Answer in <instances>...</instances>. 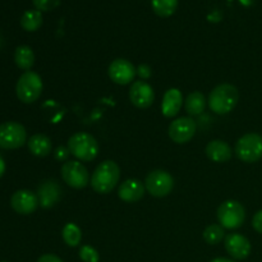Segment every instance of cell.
<instances>
[{
	"label": "cell",
	"mask_w": 262,
	"mask_h": 262,
	"mask_svg": "<svg viewBox=\"0 0 262 262\" xmlns=\"http://www.w3.org/2000/svg\"><path fill=\"white\" fill-rule=\"evenodd\" d=\"M120 169L115 161L105 160L97 165L91 176V187L100 194L110 193L118 184Z\"/></svg>",
	"instance_id": "cell-1"
},
{
	"label": "cell",
	"mask_w": 262,
	"mask_h": 262,
	"mask_svg": "<svg viewBox=\"0 0 262 262\" xmlns=\"http://www.w3.org/2000/svg\"><path fill=\"white\" fill-rule=\"evenodd\" d=\"M238 100H239V92L237 87L229 83H223L210 92L209 106L215 114L224 115L237 106Z\"/></svg>",
	"instance_id": "cell-2"
},
{
	"label": "cell",
	"mask_w": 262,
	"mask_h": 262,
	"mask_svg": "<svg viewBox=\"0 0 262 262\" xmlns=\"http://www.w3.org/2000/svg\"><path fill=\"white\" fill-rule=\"evenodd\" d=\"M68 150L78 160L92 161L99 155V143L94 136L77 132L68 140Z\"/></svg>",
	"instance_id": "cell-3"
},
{
	"label": "cell",
	"mask_w": 262,
	"mask_h": 262,
	"mask_svg": "<svg viewBox=\"0 0 262 262\" xmlns=\"http://www.w3.org/2000/svg\"><path fill=\"white\" fill-rule=\"evenodd\" d=\"M42 92V79L32 71L25 72L19 77L15 86V94L19 101L25 104H32L37 101Z\"/></svg>",
	"instance_id": "cell-4"
},
{
	"label": "cell",
	"mask_w": 262,
	"mask_h": 262,
	"mask_svg": "<svg viewBox=\"0 0 262 262\" xmlns=\"http://www.w3.org/2000/svg\"><path fill=\"white\" fill-rule=\"evenodd\" d=\"M246 219V210L242 204L234 200L223 202L217 209V220L224 229H238Z\"/></svg>",
	"instance_id": "cell-5"
},
{
	"label": "cell",
	"mask_w": 262,
	"mask_h": 262,
	"mask_svg": "<svg viewBox=\"0 0 262 262\" xmlns=\"http://www.w3.org/2000/svg\"><path fill=\"white\" fill-rule=\"evenodd\" d=\"M235 155L243 163H256L262 158V136L247 133L235 143Z\"/></svg>",
	"instance_id": "cell-6"
},
{
	"label": "cell",
	"mask_w": 262,
	"mask_h": 262,
	"mask_svg": "<svg viewBox=\"0 0 262 262\" xmlns=\"http://www.w3.org/2000/svg\"><path fill=\"white\" fill-rule=\"evenodd\" d=\"M27 142V132L20 123L5 122L0 124V147L15 150Z\"/></svg>",
	"instance_id": "cell-7"
},
{
	"label": "cell",
	"mask_w": 262,
	"mask_h": 262,
	"mask_svg": "<svg viewBox=\"0 0 262 262\" xmlns=\"http://www.w3.org/2000/svg\"><path fill=\"white\" fill-rule=\"evenodd\" d=\"M145 188L154 197H165L173 191L174 178L166 170H152L145 181Z\"/></svg>",
	"instance_id": "cell-8"
},
{
	"label": "cell",
	"mask_w": 262,
	"mask_h": 262,
	"mask_svg": "<svg viewBox=\"0 0 262 262\" xmlns=\"http://www.w3.org/2000/svg\"><path fill=\"white\" fill-rule=\"evenodd\" d=\"M61 178L69 187L76 189H82L89 186L90 174L83 164L79 161H66L61 166Z\"/></svg>",
	"instance_id": "cell-9"
},
{
	"label": "cell",
	"mask_w": 262,
	"mask_h": 262,
	"mask_svg": "<svg viewBox=\"0 0 262 262\" xmlns=\"http://www.w3.org/2000/svg\"><path fill=\"white\" fill-rule=\"evenodd\" d=\"M168 132L173 142L179 143V145L187 143L193 138L196 133V123L189 117L178 118L170 123Z\"/></svg>",
	"instance_id": "cell-10"
},
{
	"label": "cell",
	"mask_w": 262,
	"mask_h": 262,
	"mask_svg": "<svg viewBox=\"0 0 262 262\" xmlns=\"http://www.w3.org/2000/svg\"><path fill=\"white\" fill-rule=\"evenodd\" d=\"M107 74L114 83L124 86V84L130 83L135 79L137 69L127 59H115L110 63Z\"/></svg>",
	"instance_id": "cell-11"
},
{
	"label": "cell",
	"mask_w": 262,
	"mask_h": 262,
	"mask_svg": "<svg viewBox=\"0 0 262 262\" xmlns=\"http://www.w3.org/2000/svg\"><path fill=\"white\" fill-rule=\"evenodd\" d=\"M38 205V197L33 192L28 191V189H20L13 193L12 199H10V206L14 210L17 214L20 215H30L37 210Z\"/></svg>",
	"instance_id": "cell-12"
},
{
	"label": "cell",
	"mask_w": 262,
	"mask_h": 262,
	"mask_svg": "<svg viewBox=\"0 0 262 262\" xmlns=\"http://www.w3.org/2000/svg\"><path fill=\"white\" fill-rule=\"evenodd\" d=\"M129 100L138 109H147L155 100L152 87L145 81L133 82L129 89Z\"/></svg>",
	"instance_id": "cell-13"
},
{
	"label": "cell",
	"mask_w": 262,
	"mask_h": 262,
	"mask_svg": "<svg viewBox=\"0 0 262 262\" xmlns=\"http://www.w3.org/2000/svg\"><path fill=\"white\" fill-rule=\"evenodd\" d=\"M225 250L234 260H245L251 253V243L239 233L228 234L224 239Z\"/></svg>",
	"instance_id": "cell-14"
},
{
	"label": "cell",
	"mask_w": 262,
	"mask_h": 262,
	"mask_svg": "<svg viewBox=\"0 0 262 262\" xmlns=\"http://www.w3.org/2000/svg\"><path fill=\"white\" fill-rule=\"evenodd\" d=\"M61 196V188L55 181H45L37 189V197L40 206L43 209H50Z\"/></svg>",
	"instance_id": "cell-15"
},
{
	"label": "cell",
	"mask_w": 262,
	"mask_h": 262,
	"mask_svg": "<svg viewBox=\"0 0 262 262\" xmlns=\"http://www.w3.org/2000/svg\"><path fill=\"white\" fill-rule=\"evenodd\" d=\"M143 194H145V186L138 179H127L120 184L118 189V197L128 204L140 201Z\"/></svg>",
	"instance_id": "cell-16"
},
{
	"label": "cell",
	"mask_w": 262,
	"mask_h": 262,
	"mask_svg": "<svg viewBox=\"0 0 262 262\" xmlns=\"http://www.w3.org/2000/svg\"><path fill=\"white\" fill-rule=\"evenodd\" d=\"M183 105V96L178 89H170L164 95L163 102H161V112L166 118H173L181 112Z\"/></svg>",
	"instance_id": "cell-17"
},
{
	"label": "cell",
	"mask_w": 262,
	"mask_h": 262,
	"mask_svg": "<svg viewBox=\"0 0 262 262\" xmlns=\"http://www.w3.org/2000/svg\"><path fill=\"white\" fill-rule=\"evenodd\" d=\"M205 152H206L207 158L214 163H225V161L230 160L233 151L230 146L224 141L214 140L207 143Z\"/></svg>",
	"instance_id": "cell-18"
},
{
	"label": "cell",
	"mask_w": 262,
	"mask_h": 262,
	"mask_svg": "<svg viewBox=\"0 0 262 262\" xmlns=\"http://www.w3.org/2000/svg\"><path fill=\"white\" fill-rule=\"evenodd\" d=\"M28 150L38 158H45L51 152V141L45 135H33L27 141Z\"/></svg>",
	"instance_id": "cell-19"
},
{
	"label": "cell",
	"mask_w": 262,
	"mask_h": 262,
	"mask_svg": "<svg viewBox=\"0 0 262 262\" xmlns=\"http://www.w3.org/2000/svg\"><path fill=\"white\" fill-rule=\"evenodd\" d=\"M14 61L17 67L22 71L28 72L35 64V54L30 46H18L14 53Z\"/></svg>",
	"instance_id": "cell-20"
},
{
	"label": "cell",
	"mask_w": 262,
	"mask_h": 262,
	"mask_svg": "<svg viewBox=\"0 0 262 262\" xmlns=\"http://www.w3.org/2000/svg\"><path fill=\"white\" fill-rule=\"evenodd\" d=\"M206 106V99H205L204 94L199 91H194L187 96L186 102H184V107H186L187 113L192 117L194 115H200L205 110Z\"/></svg>",
	"instance_id": "cell-21"
},
{
	"label": "cell",
	"mask_w": 262,
	"mask_h": 262,
	"mask_svg": "<svg viewBox=\"0 0 262 262\" xmlns=\"http://www.w3.org/2000/svg\"><path fill=\"white\" fill-rule=\"evenodd\" d=\"M42 25V14L40 10H27L23 13L22 18H20V26L23 30L28 31V32H33L37 31Z\"/></svg>",
	"instance_id": "cell-22"
},
{
	"label": "cell",
	"mask_w": 262,
	"mask_h": 262,
	"mask_svg": "<svg viewBox=\"0 0 262 262\" xmlns=\"http://www.w3.org/2000/svg\"><path fill=\"white\" fill-rule=\"evenodd\" d=\"M61 237L67 246L77 247L82 241V232L78 225H76L74 223H68L64 225L63 230H61Z\"/></svg>",
	"instance_id": "cell-23"
},
{
	"label": "cell",
	"mask_w": 262,
	"mask_h": 262,
	"mask_svg": "<svg viewBox=\"0 0 262 262\" xmlns=\"http://www.w3.org/2000/svg\"><path fill=\"white\" fill-rule=\"evenodd\" d=\"M151 5L159 17H170L174 14L178 7V0H151Z\"/></svg>",
	"instance_id": "cell-24"
},
{
	"label": "cell",
	"mask_w": 262,
	"mask_h": 262,
	"mask_svg": "<svg viewBox=\"0 0 262 262\" xmlns=\"http://www.w3.org/2000/svg\"><path fill=\"white\" fill-rule=\"evenodd\" d=\"M224 235L225 232L222 225L212 224L204 230V239L209 245H217L224 239Z\"/></svg>",
	"instance_id": "cell-25"
},
{
	"label": "cell",
	"mask_w": 262,
	"mask_h": 262,
	"mask_svg": "<svg viewBox=\"0 0 262 262\" xmlns=\"http://www.w3.org/2000/svg\"><path fill=\"white\" fill-rule=\"evenodd\" d=\"M79 257L83 262H99L100 255L94 247L91 246H82L79 248Z\"/></svg>",
	"instance_id": "cell-26"
},
{
	"label": "cell",
	"mask_w": 262,
	"mask_h": 262,
	"mask_svg": "<svg viewBox=\"0 0 262 262\" xmlns=\"http://www.w3.org/2000/svg\"><path fill=\"white\" fill-rule=\"evenodd\" d=\"M60 4V0H33V5L40 12H49L55 9Z\"/></svg>",
	"instance_id": "cell-27"
},
{
	"label": "cell",
	"mask_w": 262,
	"mask_h": 262,
	"mask_svg": "<svg viewBox=\"0 0 262 262\" xmlns=\"http://www.w3.org/2000/svg\"><path fill=\"white\" fill-rule=\"evenodd\" d=\"M252 225L253 228H255L256 232L262 234V210L255 214V216H253L252 219Z\"/></svg>",
	"instance_id": "cell-28"
},
{
	"label": "cell",
	"mask_w": 262,
	"mask_h": 262,
	"mask_svg": "<svg viewBox=\"0 0 262 262\" xmlns=\"http://www.w3.org/2000/svg\"><path fill=\"white\" fill-rule=\"evenodd\" d=\"M69 150L68 147H58L55 151V159L59 161H67L69 156Z\"/></svg>",
	"instance_id": "cell-29"
},
{
	"label": "cell",
	"mask_w": 262,
	"mask_h": 262,
	"mask_svg": "<svg viewBox=\"0 0 262 262\" xmlns=\"http://www.w3.org/2000/svg\"><path fill=\"white\" fill-rule=\"evenodd\" d=\"M37 262H63V260L56 255H53V253H46V255L41 256Z\"/></svg>",
	"instance_id": "cell-30"
},
{
	"label": "cell",
	"mask_w": 262,
	"mask_h": 262,
	"mask_svg": "<svg viewBox=\"0 0 262 262\" xmlns=\"http://www.w3.org/2000/svg\"><path fill=\"white\" fill-rule=\"evenodd\" d=\"M137 73L142 77V79L150 78L151 76V69L148 66H140L137 69Z\"/></svg>",
	"instance_id": "cell-31"
},
{
	"label": "cell",
	"mask_w": 262,
	"mask_h": 262,
	"mask_svg": "<svg viewBox=\"0 0 262 262\" xmlns=\"http://www.w3.org/2000/svg\"><path fill=\"white\" fill-rule=\"evenodd\" d=\"M4 173H5V161L4 159L2 158V155H0V178H2Z\"/></svg>",
	"instance_id": "cell-32"
},
{
	"label": "cell",
	"mask_w": 262,
	"mask_h": 262,
	"mask_svg": "<svg viewBox=\"0 0 262 262\" xmlns=\"http://www.w3.org/2000/svg\"><path fill=\"white\" fill-rule=\"evenodd\" d=\"M210 262H235L233 260H229V258H224V257H219V258H214V260H211Z\"/></svg>",
	"instance_id": "cell-33"
},
{
	"label": "cell",
	"mask_w": 262,
	"mask_h": 262,
	"mask_svg": "<svg viewBox=\"0 0 262 262\" xmlns=\"http://www.w3.org/2000/svg\"><path fill=\"white\" fill-rule=\"evenodd\" d=\"M2 262H8V261H2Z\"/></svg>",
	"instance_id": "cell-34"
}]
</instances>
